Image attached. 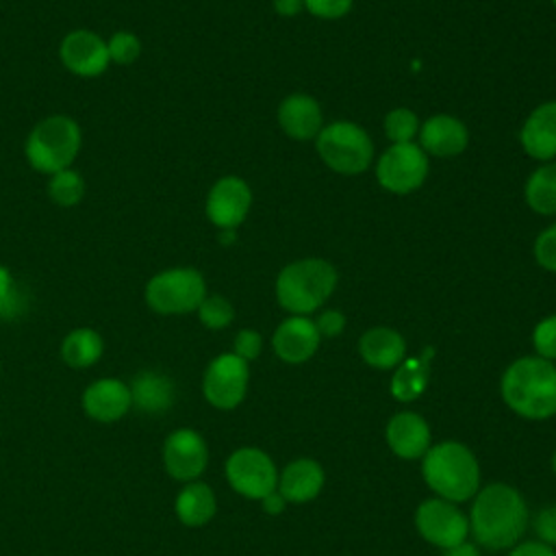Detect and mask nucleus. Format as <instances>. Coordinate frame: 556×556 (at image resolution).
Listing matches in <instances>:
<instances>
[{"mask_svg":"<svg viewBox=\"0 0 556 556\" xmlns=\"http://www.w3.org/2000/svg\"><path fill=\"white\" fill-rule=\"evenodd\" d=\"M304 9V0H274V11L282 17H293Z\"/></svg>","mask_w":556,"mask_h":556,"instance_id":"obj_40","label":"nucleus"},{"mask_svg":"<svg viewBox=\"0 0 556 556\" xmlns=\"http://www.w3.org/2000/svg\"><path fill=\"white\" fill-rule=\"evenodd\" d=\"M261 350H263V337L256 332V330H252V328H243V330H239L237 334H235V354L239 356V358H243V361H254L258 354H261Z\"/></svg>","mask_w":556,"mask_h":556,"instance_id":"obj_36","label":"nucleus"},{"mask_svg":"<svg viewBox=\"0 0 556 556\" xmlns=\"http://www.w3.org/2000/svg\"><path fill=\"white\" fill-rule=\"evenodd\" d=\"M317 326L319 337H337L345 330V315L337 308H326L317 315V319H313Z\"/></svg>","mask_w":556,"mask_h":556,"instance_id":"obj_38","label":"nucleus"},{"mask_svg":"<svg viewBox=\"0 0 556 556\" xmlns=\"http://www.w3.org/2000/svg\"><path fill=\"white\" fill-rule=\"evenodd\" d=\"M130 406V387L117 378H100L83 391V410L102 424L122 419Z\"/></svg>","mask_w":556,"mask_h":556,"instance_id":"obj_17","label":"nucleus"},{"mask_svg":"<svg viewBox=\"0 0 556 556\" xmlns=\"http://www.w3.org/2000/svg\"><path fill=\"white\" fill-rule=\"evenodd\" d=\"M382 126H384V135L391 143H410L417 137L421 124H419L415 111H410L406 106H397L384 115Z\"/></svg>","mask_w":556,"mask_h":556,"instance_id":"obj_29","label":"nucleus"},{"mask_svg":"<svg viewBox=\"0 0 556 556\" xmlns=\"http://www.w3.org/2000/svg\"><path fill=\"white\" fill-rule=\"evenodd\" d=\"M523 198L534 213L556 215V161H547L528 176Z\"/></svg>","mask_w":556,"mask_h":556,"instance_id":"obj_25","label":"nucleus"},{"mask_svg":"<svg viewBox=\"0 0 556 556\" xmlns=\"http://www.w3.org/2000/svg\"><path fill=\"white\" fill-rule=\"evenodd\" d=\"M534 258L545 269L556 274V224L543 228L534 239Z\"/></svg>","mask_w":556,"mask_h":556,"instance_id":"obj_34","label":"nucleus"},{"mask_svg":"<svg viewBox=\"0 0 556 556\" xmlns=\"http://www.w3.org/2000/svg\"><path fill=\"white\" fill-rule=\"evenodd\" d=\"M528 528V506L521 493L504 482L480 489L469 513V530L486 549L517 545Z\"/></svg>","mask_w":556,"mask_h":556,"instance_id":"obj_1","label":"nucleus"},{"mask_svg":"<svg viewBox=\"0 0 556 556\" xmlns=\"http://www.w3.org/2000/svg\"><path fill=\"white\" fill-rule=\"evenodd\" d=\"M206 298L204 276L193 267H172L154 274L146 285V302L161 315L198 311Z\"/></svg>","mask_w":556,"mask_h":556,"instance_id":"obj_7","label":"nucleus"},{"mask_svg":"<svg viewBox=\"0 0 556 556\" xmlns=\"http://www.w3.org/2000/svg\"><path fill=\"white\" fill-rule=\"evenodd\" d=\"M102 352L104 341L93 328H76L61 343V356L74 369L91 367L100 361Z\"/></svg>","mask_w":556,"mask_h":556,"instance_id":"obj_26","label":"nucleus"},{"mask_svg":"<svg viewBox=\"0 0 556 556\" xmlns=\"http://www.w3.org/2000/svg\"><path fill=\"white\" fill-rule=\"evenodd\" d=\"M278 124L287 137L308 141L324 128V113L313 96L291 93L278 106Z\"/></svg>","mask_w":556,"mask_h":556,"instance_id":"obj_18","label":"nucleus"},{"mask_svg":"<svg viewBox=\"0 0 556 556\" xmlns=\"http://www.w3.org/2000/svg\"><path fill=\"white\" fill-rule=\"evenodd\" d=\"M130 397L132 406H137L143 413H165L176 397V389L172 378H167L161 371H141L132 378L130 384Z\"/></svg>","mask_w":556,"mask_h":556,"instance_id":"obj_23","label":"nucleus"},{"mask_svg":"<svg viewBox=\"0 0 556 556\" xmlns=\"http://www.w3.org/2000/svg\"><path fill=\"white\" fill-rule=\"evenodd\" d=\"M358 352L369 367L393 369L406 356V341L397 330L387 326H376L363 332L358 341Z\"/></svg>","mask_w":556,"mask_h":556,"instance_id":"obj_22","label":"nucleus"},{"mask_svg":"<svg viewBox=\"0 0 556 556\" xmlns=\"http://www.w3.org/2000/svg\"><path fill=\"white\" fill-rule=\"evenodd\" d=\"M319 341L321 337L317 332V326L306 315L287 317L285 321H280V326L271 337L276 356L291 365H300L308 361L317 352Z\"/></svg>","mask_w":556,"mask_h":556,"instance_id":"obj_15","label":"nucleus"},{"mask_svg":"<svg viewBox=\"0 0 556 556\" xmlns=\"http://www.w3.org/2000/svg\"><path fill=\"white\" fill-rule=\"evenodd\" d=\"M354 0H304V9L321 20H339L350 13Z\"/></svg>","mask_w":556,"mask_h":556,"instance_id":"obj_35","label":"nucleus"},{"mask_svg":"<svg viewBox=\"0 0 556 556\" xmlns=\"http://www.w3.org/2000/svg\"><path fill=\"white\" fill-rule=\"evenodd\" d=\"M426 484L447 502H467L478 493L480 467L473 452L458 441H443L424 454Z\"/></svg>","mask_w":556,"mask_h":556,"instance_id":"obj_3","label":"nucleus"},{"mask_svg":"<svg viewBox=\"0 0 556 556\" xmlns=\"http://www.w3.org/2000/svg\"><path fill=\"white\" fill-rule=\"evenodd\" d=\"M324 486V469L313 458H298L289 463L278 476V493L293 504L311 502Z\"/></svg>","mask_w":556,"mask_h":556,"instance_id":"obj_21","label":"nucleus"},{"mask_svg":"<svg viewBox=\"0 0 556 556\" xmlns=\"http://www.w3.org/2000/svg\"><path fill=\"white\" fill-rule=\"evenodd\" d=\"M502 397L510 410L526 419L556 415V367L541 356L513 361L502 376Z\"/></svg>","mask_w":556,"mask_h":556,"instance_id":"obj_2","label":"nucleus"},{"mask_svg":"<svg viewBox=\"0 0 556 556\" xmlns=\"http://www.w3.org/2000/svg\"><path fill=\"white\" fill-rule=\"evenodd\" d=\"M415 526L428 543L441 549L463 543L469 534V517L443 497L421 502L415 513Z\"/></svg>","mask_w":556,"mask_h":556,"instance_id":"obj_11","label":"nucleus"},{"mask_svg":"<svg viewBox=\"0 0 556 556\" xmlns=\"http://www.w3.org/2000/svg\"><path fill=\"white\" fill-rule=\"evenodd\" d=\"M230 486L250 500H263L278 489V471L269 454L258 447H239L226 460Z\"/></svg>","mask_w":556,"mask_h":556,"instance_id":"obj_10","label":"nucleus"},{"mask_svg":"<svg viewBox=\"0 0 556 556\" xmlns=\"http://www.w3.org/2000/svg\"><path fill=\"white\" fill-rule=\"evenodd\" d=\"M59 56L72 74L85 78L100 76L111 65L106 41L100 35L85 28L72 30L63 37Z\"/></svg>","mask_w":556,"mask_h":556,"instance_id":"obj_14","label":"nucleus"},{"mask_svg":"<svg viewBox=\"0 0 556 556\" xmlns=\"http://www.w3.org/2000/svg\"><path fill=\"white\" fill-rule=\"evenodd\" d=\"M552 4H554V7H556V0H552Z\"/></svg>","mask_w":556,"mask_h":556,"instance_id":"obj_44","label":"nucleus"},{"mask_svg":"<svg viewBox=\"0 0 556 556\" xmlns=\"http://www.w3.org/2000/svg\"><path fill=\"white\" fill-rule=\"evenodd\" d=\"M428 176V154L417 143H391L376 163L382 189L404 195L417 191Z\"/></svg>","mask_w":556,"mask_h":556,"instance_id":"obj_8","label":"nucleus"},{"mask_svg":"<svg viewBox=\"0 0 556 556\" xmlns=\"http://www.w3.org/2000/svg\"><path fill=\"white\" fill-rule=\"evenodd\" d=\"M252 189L239 176L219 178L206 195V217L222 230H235L250 213Z\"/></svg>","mask_w":556,"mask_h":556,"instance_id":"obj_12","label":"nucleus"},{"mask_svg":"<svg viewBox=\"0 0 556 556\" xmlns=\"http://www.w3.org/2000/svg\"><path fill=\"white\" fill-rule=\"evenodd\" d=\"M48 195L52 198V202H56L61 206H74L85 195V180L72 167L61 169L56 174H50Z\"/></svg>","mask_w":556,"mask_h":556,"instance_id":"obj_28","label":"nucleus"},{"mask_svg":"<svg viewBox=\"0 0 556 556\" xmlns=\"http://www.w3.org/2000/svg\"><path fill=\"white\" fill-rule=\"evenodd\" d=\"M106 50H109V59L111 63H119V65H130L137 61V56L141 54V41L137 35L128 33V30H117L111 35V39L106 41Z\"/></svg>","mask_w":556,"mask_h":556,"instance_id":"obj_32","label":"nucleus"},{"mask_svg":"<svg viewBox=\"0 0 556 556\" xmlns=\"http://www.w3.org/2000/svg\"><path fill=\"white\" fill-rule=\"evenodd\" d=\"M176 515L178 519L189 526V528H198L204 526L213 519L215 510H217V502H215V493L208 484L204 482H189L187 486L180 489V493L176 495Z\"/></svg>","mask_w":556,"mask_h":556,"instance_id":"obj_24","label":"nucleus"},{"mask_svg":"<svg viewBox=\"0 0 556 556\" xmlns=\"http://www.w3.org/2000/svg\"><path fill=\"white\" fill-rule=\"evenodd\" d=\"M534 532L536 536L541 539V543L554 547L556 545V506H547V508H541L536 515H534Z\"/></svg>","mask_w":556,"mask_h":556,"instance_id":"obj_37","label":"nucleus"},{"mask_svg":"<svg viewBox=\"0 0 556 556\" xmlns=\"http://www.w3.org/2000/svg\"><path fill=\"white\" fill-rule=\"evenodd\" d=\"M428 384V361L408 358L402 361L391 380V393L400 402H410L424 393Z\"/></svg>","mask_w":556,"mask_h":556,"instance_id":"obj_27","label":"nucleus"},{"mask_svg":"<svg viewBox=\"0 0 556 556\" xmlns=\"http://www.w3.org/2000/svg\"><path fill=\"white\" fill-rule=\"evenodd\" d=\"M248 382H250L248 361L239 358L235 352H226L215 356L208 363L202 378V393L211 406L230 410L243 402Z\"/></svg>","mask_w":556,"mask_h":556,"instance_id":"obj_9","label":"nucleus"},{"mask_svg":"<svg viewBox=\"0 0 556 556\" xmlns=\"http://www.w3.org/2000/svg\"><path fill=\"white\" fill-rule=\"evenodd\" d=\"M532 343H534L536 356L545 361H556V315H549L534 326Z\"/></svg>","mask_w":556,"mask_h":556,"instance_id":"obj_33","label":"nucleus"},{"mask_svg":"<svg viewBox=\"0 0 556 556\" xmlns=\"http://www.w3.org/2000/svg\"><path fill=\"white\" fill-rule=\"evenodd\" d=\"M200 321L211 330H222L235 319V308L224 295H206L198 306Z\"/></svg>","mask_w":556,"mask_h":556,"instance_id":"obj_30","label":"nucleus"},{"mask_svg":"<svg viewBox=\"0 0 556 556\" xmlns=\"http://www.w3.org/2000/svg\"><path fill=\"white\" fill-rule=\"evenodd\" d=\"M261 502H263V510L269 513V515L282 513V510H285V504H287V500H285L278 491H271V493L265 495Z\"/></svg>","mask_w":556,"mask_h":556,"instance_id":"obj_41","label":"nucleus"},{"mask_svg":"<svg viewBox=\"0 0 556 556\" xmlns=\"http://www.w3.org/2000/svg\"><path fill=\"white\" fill-rule=\"evenodd\" d=\"M387 443L400 458H421L430 450V426L426 419L413 410H402L393 415L384 430Z\"/></svg>","mask_w":556,"mask_h":556,"instance_id":"obj_19","label":"nucleus"},{"mask_svg":"<svg viewBox=\"0 0 556 556\" xmlns=\"http://www.w3.org/2000/svg\"><path fill=\"white\" fill-rule=\"evenodd\" d=\"M319 159L337 174L354 176L369 169L374 161V141L367 130L354 122H332L315 137Z\"/></svg>","mask_w":556,"mask_h":556,"instance_id":"obj_6","label":"nucleus"},{"mask_svg":"<svg viewBox=\"0 0 556 556\" xmlns=\"http://www.w3.org/2000/svg\"><path fill=\"white\" fill-rule=\"evenodd\" d=\"M521 148L536 161H552L556 156V100L539 104L519 130Z\"/></svg>","mask_w":556,"mask_h":556,"instance_id":"obj_20","label":"nucleus"},{"mask_svg":"<svg viewBox=\"0 0 556 556\" xmlns=\"http://www.w3.org/2000/svg\"><path fill=\"white\" fill-rule=\"evenodd\" d=\"M443 556H480V554H478V549H476L473 543L463 541V543H458V545H454V547L443 549Z\"/></svg>","mask_w":556,"mask_h":556,"instance_id":"obj_42","label":"nucleus"},{"mask_svg":"<svg viewBox=\"0 0 556 556\" xmlns=\"http://www.w3.org/2000/svg\"><path fill=\"white\" fill-rule=\"evenodd\" d=\"M24 308V295L9 267L0 263V319H13Z\"/></svg>","mask_w":556,"mask_h":556,"instance_id":"obj_31","label":"nucleus"},{"mask_svg":"<svg viewBox=\"0 0 556 556\" xmlns=\"http://www.w3.org/2000/svg\"><path fill=\"white\" fill-rule=\"evenodd\" d=\"M80 128L67 115H50L41 119L26 139L28 163L43 174L67 169L80 150Z\"/></svg>","mask_w":556,"mask_h":556,"instance_id":"obj_5","label":"nucleus"},{"mask_svg":"<svg viewBox=\"0 0 556 556\" xmlns=\"http://www.w3.org/2000/svg\"><path fill=\"white\" fill-rule=\"evenodd\" d=\"M339 274L324 258H300L285 265L276 278V300L291 315L317 311L334 291Z\"/></svg>","mask_w":556,"mask_h":556,"instance_id":"obj_4","label":"nucleus"},{"mask_svg":"<svg viewBox=\"0 0 556 556\" xmlns=\"http://www.w3.org/2000/svg\"><path fill=\"white\" fill-rule=\"evenodd\" d=\"M552 469H554V473H556V450H554V454H552Z\"/></svg>","mask_w":556,"mask_h":556,"instance_id":"obj_43","label":"nucleus"},{"mask_svg":"<svg viewBox=\"0 0 556 556\" xmlns=\"http://www.w3.org/2000/svg\"><path fill=\"white\" fill-rule=\"evenodd\" d=\"M508 556H556L554 547L541 543V541H526L513 547V552Z\"/></svg>","mask_w":556,"mask_h":556,"instance_id":"obj_39","label":"nucleus"},{"mask_svg":"<svg viewBox=\"0 0 556 556\" xmlns=\"http://www.w3.org/2000/svg\"><path fill=\"white\" fill-rule=\"evenodd\" d=\"M163 463L172 478L193 482L208 463L206 441L191 428H178L163 443Z\"/></svg>","mask_w":556,"mask_h":556,"instance_id":"obj_13","label":"nucleus"},{"mask_svg":"<svg viewBox=\"0 0 556 556\" xmlns=\"http://www.w3.org/2000/svg\"><path fill=\"white\" fill-rule=\"evenodd\" d=\"M419 148L432 156H456L469 143L467 126L447 113H437L419 126Z\"/></svg>","mask_w":556,"mask_h":556,"instance_id":"obj_16","label":"nucleus"}]
</instances>
